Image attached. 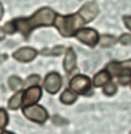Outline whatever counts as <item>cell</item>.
<instances>
[{"mask_svg": "<svg viewBox=\"0 0 131 134\" xmlns=\"http://www.w3.org/2000/svg\"><path fill=\"white\" fill-rule=\"evenodd\" d=\"M56 13L50 8H42L29 18H20L13 20L17 31L28 36L34 29L40 26H47L54 24Z\"/></svg>", "mask_w": 131, "mask_h": 134, "instance_id": "1", "label": "cell"}, {"mask_svg": "<svg viewBox=\"0 0 131 134\" xmlns=\"http://www.w3.org/2000/svg\"><path fill=\"white\" fill-rule=\"evenodd\" d=\"M84 24H86V22L79 11L73 15L57 16L54 21V26L60 34L66 37L73 36Z\"/></svg>", "mask_w": 131, "mask_h": 134, "instance_id": "2", "label": "cell"}, {"mask_svg": "<svg viewBox=\"0 0 131 134\" xmlns=\"http://www.w3.org/2000/svg\"><path fill=\"white\" fill-rule=\"evenodd\" d=\"M24 115L33 122L38 123H43L48 118L47 110L39 105H32L23 108Z\"/></svg>", "mask_w": 131, "mask_h": 134, "instance_id": "3", "label": "cell"}, {"mask_svg": "<svg viewBox=\"0 0 131 134\" xmlns=\"http://www.w3.org/2000/svg\"><path fill=\"white\" fill-rule=\"evenodd\" d=\"M69 85L76 93L85 95L91 89V80L85 75H76L70 81Z\"/></svg>", "mask_w": 131, "mask_h": 134, "instance_id": "4", "label": "cell"}, {"mask_svg": "<svg viewBox=\"0 0 131 134\" xmlns=\"http://www.w3.org/2000/svg\"><path fill=\"white\" fill-rule=\"evenodd\" d=\"M75 37L83 43L93 47L99 41V36L96 30L91 28L80 29L76 34Z\"/></svg>", "mask_w": 131, "mask_h": 134, "instance_id": "5", "label": "cell"}, {"mask_svg": "<svg viewBox=\"0 0 131 134\" xmlns=\"http://www.w3.org/2000/svg\"><path fill=\"white\" fill-rule=\"evenodd\" d=\"M41 95L42 90L39 86H32L27 88L25 92H23L22 104L24 107L35 105V103L40 99Z\"/></svg>", "mask_w": 131, "mask_h": 134, "instance_id": "6", "label": "cell"}, {"mask_svg": "<svg viewBox=\"0 0 131 134\" xmlns=\"http://www.w3.org/2000/svg\"><path fill=\"white\" fill-rule=\"evenodd\" d=\"M62 80L61 75L57 72H51L48 74L43 82V86L47 92L50 94H56L61 87Z\"/></svg>", "mask_w": 131, "mask_h": 134, "instance_id": "7", "label": "cell"}, {"mask_svg": "<svg viewBox=\"0 0 131 134\" xmlns=\"http://www.w3.org/2000/svg\"><path fill=\"white\" fill-rule=\"evenodd\" d=\"M82 16L85 20L86 23H89L95 19L99 14V7L95 2H86L79 10Z\"/></svg>", "mask_w": 131, "mask_h": 134, "instance_id": "8", "label": "cell"}, {"mask_svg": "<svg viewBox=\"0 0 131 134\" xmlns=\"http://www.w3.org/2000/svg\"><path fill=\"white\" fill-rule=\"evenodd\" d=\"M37 55V51L31 47H22L13 53V57L20 62H30Z\"/></svg>", "mask_w": 131, "mask_h": 134, "instance_id": "9", "label": "cell"}, {"mask_svg": "<svg viewBox=\"0 0 131 134\" xmlns=\"http://www.w3.org/2000/svg\"><path fill=\"white\" fill-rule=\"evenodd\" d=\"M76 67V54L72 48H68L66 51L64 60V68L66 72H72Z\"/></svg>", "mask_w": 131, "mask_h": 134, "instance_id": "10", "label": "cell"}, {"mask_svg": "<svg viewBox=\"0 0 131 134\" xmlns=\"http://www.w3.org/2000/svg\"><path fill=\"white\" fill-rule=\"evenodd\" d=\"M111 80V75L108 71L102 70L96 74L94 77V85L95 87H101L103 86L110 82Z\"/></svg>", "mask_w": 131, "mask_h": 134, "instance_id": "11", "label": "cell"}, {"mask_svg": "<svg viewBox=\"0 0 131 134\" xmlns=\"http://www.w3.org/2000/svg\"><path fill=\"white\" fill-rule=\"evenodd\" d=\"M76 99H77V96L69 89L64 90L60 97L61 102L66 105H71L74 103Z\"/></svg>", "mask_w": 131, "mask_h": 134, "instance_id": "12", "label": "cell"}, {"mask_svg": "<svg viewBox=\"0 0 131 134\" xmlns=\"http://www.w3.org/2000/svg\"><path fill=\"white\" fill-rule=\"evenodd\" d=\"M22 96H23V92L20 91L9 99L8 103V107L9 109L16 110L19 109L20 105H22Z\"/></svg>", "mask_w": 131, "mask_h": 134, "instance_id": "13", "label": "cell"}, {"mask_svg": "<svg viewBox=\"0 0 131 134\" xmlns=\"http://www.w3.org/2000/svg\"><path fill=\"white\" fill-rule=\"evenodd\" d=\"M9 86L13 91H19L23 87V81L17 76H11L8 80Z\"/></svg>", "mask_w": 131, "mask_h": 134, "instance_id": "14", "label": "cell"}, {"mask_svg": "<svg viewBox=\"0 0 131 134\" xmlns=\"http://www.w3.org/2000/svg\"><path fill=\"white\" fill-rule=\"evenodd\" d=\"M64 47L62 46H57L51 49H44L41 51V54L43 56H59L64 52Z\"/></svg>", "mask_w": 131, "mask_h": 134, "instance_id": "15", "label": "cell"}, {"mask_svg": "<svg viewBox=\"0 0 131 134\" xmlns=\"http://www.w3.org/2000/svg\"><path fill=\"white\" fill-rule=\"evenodd\" d=\"M100 40V45L104 47H108L116 43V39L111 35H102Z\"/></svg>", "mask_w": 131, "mask_h": 134, "instance_id": "16", "label": "cell"}, {"mask_svg": "<svg viewBox=\"0 0 131 134\" xmlns=\"http://www.w3.org/2000/svg\"><path fill=\"white\" fill-rule=\"evenodd\" d=\"M116 91H117V87L116 84L112 82H109L103 88V93L108 96H113L116 92Z\"/></svg>", "mask_w": 131, "mask_h": 134, "instance_id": "17", "label": "cell"}, {"mask_svg": "<svg viewBox=\"0 0 131 134\" xmlns=\"http://www.w3.org/2000/svg\"><path fill=\"white\" fill-rule=\"evenodd\" d=\"M8 123V115L4 109H0V129H3Z\"/></svg>", "mask_w": 131, "mask_h": 134, "instance_id": "18", "label": "cell"}, {"mask_svg": "<svg viewBox=\"0 0 131 134\" xmlns=\"http://www.w3.org/2000/svg\"><path fill=\"white\" fill-rule=\"evenodd\" d=\"M40 81V77L38 75H31L28 77L25 81V85L26 86H32L37 85Z\"/></svg>", "mask_w": 131, "mask_h": 134, "instance_id": "19", "label": "cell"}, {"mask_svg": "<svg viewBox=\"0 0 131 134\" xmlns=\"http://www.w3.org/2000/svg\"><path fill=\"white\" fill-rule=\"evenodd\" d=\"M119 42L123 45H130L131 44V35L128 34H124L120 36L119 39Z\"/></svg>", "mask_w": 131, "mask_h": 134, "instance_id": "20", "label": "cell"}, {"mask_svg": "<svg viewBox=\"0 0 131 134\" xmlns=\"http://www.w3.org/2000/svg\"><path fill=\"white\" fill-rule=\"evenodd\" d=\"M119 82L123 85H127L128 83H130L131 81V75H122V76L119 77V79H118Z\"/></svg>", "mask_w": 131, "mask_h": 134, "instance_id": "21", "label": "cell"}, {"mask_svg": "<svg viewBox=\"0 0 131 134\" xmlns=\"http://www.w3.org/2000/svg\"><path fill=\"white\" fill-rule=\"evenodd\" d=\"M119 64L121 68L127 70V71H129L131 72V60H128L119 63Z\"/></svg>", "mask_w": 131, "mask_h": 134, "instance_id": "22", "label": "cell"}, {"mask_svg": "<svg viewBox=\"0 0 131 134\" xmlns=\"http://www.w3.org/2000/svg\"><path fill=\"white\" fill-rule=\"evenodd\" d=\"M53 122L56 124V125H60V126H62V125H64L67 123V122L65 121V119H63L61 117L56 115L53 118Z\"/></svg>", "mask_w": 131, "mask_h": 134, "instance_id": "23", "label": "cell"}, {"mask_svg": "<svg viewBox=\"0 0 131 134\" xmlns=\"http://www.w3.org/2000/svg\"><path fill=\"white\" fill-rule=\"evenodd\" d=\"M124 24L126 25V26L131 30V16H125L123 17Z\"/></svg>", "mask_w": 131, "mask_h": 134, "instance_id": "24", "label": "cell"}, {"mask_svg": "<svg viewBox=\"0 0 131 134\" xmlns=\"http://www.w3.org/2000/svg\"><path fill=\"white\" fill-rule=\"evenodd\" d=\"M6 37V32L4 31L3 28H2L0 26V40H4Z\"/></svg>", "mask_w": 131, "mask_h": 134, "instance_id": "25", "label": "cell"}, {"mask_svg": "<svg viewBox=\"0 0 131 134\" xmlns=\"http://www.w3.org/2000/svg\"><path fill=\"white\" fill-rule=\"evenodd\" d=\"M3 13H4V9H3L2 4L0 2V20L2 18V16H3Z\"/></svg>", "mask_w": 131, "mask_h": 134, "instance_id": "26", "label": "cell"}, {"mask_svg": "<svg viewBox=\"0 0 131 134\" xmlns=\"http://www.w3.org/2000/svg\"><path fill=\"white\" fill-rule=\"evenodd\" d=\"M7 58H8V56L6 54H0V63L6 60L7 59Z\"/></svg>", "mask_w": 131, "mask_h": 134, "instance_id": "27", "label": "cell"}, {"mask_svg": "<svg viewBox=\"0 0 131 134\" xmlns=\"http://www.w3.org/2000/svg\"><path fill=\"white\" fill-rule=\"evenodd\" d=\"M0 134H14V133H10V132H7V131H4V132L1 133Z\"/></svg>", "mask_w": 131, "mask_h": 134, "instance_id": "28", "label": "cell"}, {"mask_svg": "<svg viewBox=\"0 0 131 134\" xmlns=\"http://www.w3.org/2000/svg\"><path fill=\"white\" fill-rule=\"evenodd\" d=\"M130 134H131V132H130Z\"/></svg>", "mask_w": 131, "mask_h": 134, "instance_id": "29", "label": "cell"}]
</instances>
